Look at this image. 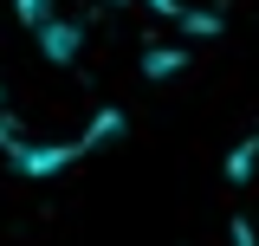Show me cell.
<instances>
[{
    "instance_id": "1",
    "label": "cell",
    "mask_w": 259,
    "mask_h": 246,
    "mask_svg": "<svg viewBox=\"0 0 259 246\" xmlns=\"http://www.w3.org/2000/svg\"><path fill=\"white\" fill-rule=\"evenodd\" d=\"M123 7H130V0H13L20 26H26L59 65L78 59V52H84V46H91V39L110 26Z\"/></svg>"
},
{
    "instance_id": "2",
    "label": "cell",
    "mask_w": 259,
    "mask_h": 246,
    "mask_svg": "<svg viewBox=\"0 0 259 246\" xmlns=\"http://www.w3.org/2000/svg\"><path fill=\"white\" fill-rule=\"evenodd\" d=\"M168 26H182V32H214L227 20V0H149Z\"/></svg>"
}]
</instances>
